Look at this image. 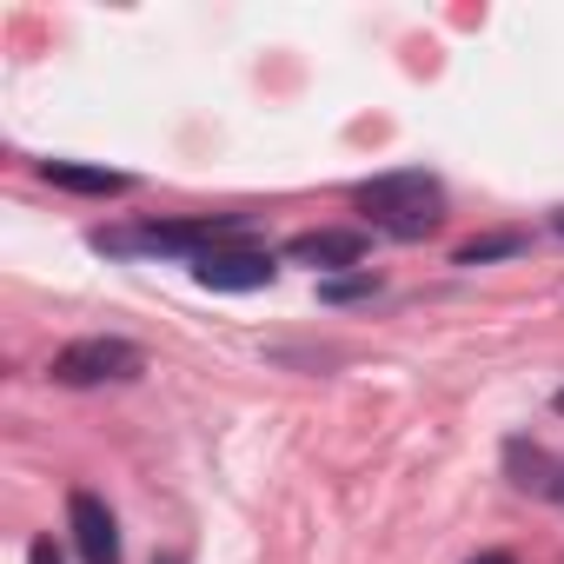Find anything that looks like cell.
Masks as SVG:
<instances>
[{"label": "cell", "instance_id": "30bf717a", "mask_svg": "<svg viewBox=\"0 0 564 564\" xmlns=\"http://www.w3.org/2000/svg\"><path fill=\"white\" fill-rule=\"evenodd\" d=\"M386 293V279L366 265V272H346V279H319V300L326 306H359V300H379Z\"/></svg>", "mask_w": 564, "mask_h": 564}, {"label": "cell", "instance_id": "5b68a950", "mask_svg": "<svg viewBox=\"0 0 564 564\" xmlns=\"http://www.w3.org/2000/svg\"><path fill=\"white\" fill-rule=\"evenodd\" d=\"M67 531H74V551L80 564H120V518L100 491H67Z\"/></svg>", "mask_w": 564, "mask_h": 564}, {"label": "cell", "instance_id": "9c48e42d", "mask_svg": "<svg viewBox=\"0 0 564 564\" xmlns=\"http://www.w3.org/2000/svg\"><path fill=\"white\" fill-rule=\"evenodd\" d=\"M518 252H531V232H524V226H505V232L465 239V246L452 252V265H491V259H518Z\"/></svg>", "mask_w": 564, "mask_h": 564}, {"label": "cell", "instance_id": "52a82bcc", "mask_svg": "<svg viewBox=\"0 0 564 564\" xmlns=\"http://www.w3.org/2000/svg\"><path fill=\"white\" fill-rule=\"evenodd\" d=\"M47 186H61V193H80V199H127L140 180L133 173H113V166H87V160H41L34 166Z\"/></svg>", "mask_w": 564, "mask_h": 564}, {"label": "cell", "instance_id": "5bb4252c", "mask_svg": "<svg viewBox=\"0 0 564 564\" xmlns=\"http://www.w3.org/2000/svg\"><path fill=\"white\" fill-rule=\"evenodd\" d=\"M153 564H180V557H153Z\"/></svg>", "mask_w": 564, "mask_h": 564}, {"label": "cell", "instance_id": "4fadbf2b", "mask_svg": "<svg viewBox=\"0 0 564 564\" xmlns=\"http://www.w3.org/2000/svg\"><path fill=\"white\" fill-rule=\"evenodd\" d=\"M551 232H557V239H564V206H557V213H551Z\"/></svg>", "mask_w": 564, "mask_h": 564}, {"label": "cell", "instance_id": "2e32d148", "mask_svg": "<svg viewBox=\"0 0 564 564\" xmlns=\"http://www.w3.org/2000/svg\"><path fill=\"white\" fill-rule=\"evenodd\" d=\"M557 505H564V478H557Z\"/></svg>", "mask_w": 564, "mask_h": 564}, {"label": "cell", "instance_id": "9a60e30c", "mask_svg": "<svg viewBox=\"0 0 564 564\" xmlns=\"http://www.w3.org/2000/svg\"><path fill=\"white\" fill-rule=\"evenodd\" d=\"M551 405H557V412H564V392H557V399H551Z\"/></svg>", "mask_w": 564, "mask_h": 564}, {"label": "cell", "instance_id": "8992f818", "mask_svg": "<svg viewBox=\"0 0 564 564\" xmlns=\"http://www.w3.org/2000/svg\"><path fill=\"white\" fill-rule=\"evenodd\" d=\"M366 252H372V232H366V226H313V232H300V239L286 246V259H300V265H319V272L359 265Z\"/></svg>", "mask_w": 564, "mask_h": 564}, {"label": "cell", "instance_id": "277c9868", "mask_svg": "<svg viewBox=\"0 0 564 564\" xmlns=\"http://www.w3.org/2000/svg\"><path fill=\"white\" fill-rule=\"evenodd\" d=\"M193 279L206 293H265L279 279V259L265 246H219V252L193 259Z\"/></svg>", "mask_w": 564, "mask_h": 564}, {"label": "cell", "instance_id": "7a4b0ae2", "mask_svg": "<svg viewBox=\"0 0 564 564\" xmlns=\"http://www.w3.org/2000/svg\"><path fill=\"white\" fill-rule=\"evenodd\" d=\"M352 206L372 219V232L386 239H432L445 226V186L425 166H399V173H372L352 186Z\"/></svg>", "mask_w": 564, "mask_h": 564}, {"label": "cell", "instance_id": "6da1fadb", "mask_svg": "<svg viewBox=\"0 0 564 564\" xmlns=\"http://www.w3.org/2000/svg\"><path fill=\"white\" fill-rule=\"evenodd\" d=\"M246 213H219V219H140V226H100L87 246L107 259H206L219 246L246 239Z\"/></svg>", "mask_w": 564, "mask_h": 564}, {"label": "cell", "instance_id": "ba28073f", "mask_svg": "<svg viewBox=\"0 0 564 564\" xmlns=\"http://www.w3.org/2000/svg\"><path fill=\"white\" fill-rule=\"evenodd\" d=\"M505 471H511V485H518V491H531V498H557L564 458H551V452H544V445H531V438H505Z\"/></svg>", "mask_w": 564, "mask_h": 564}, {"label": "cell", "instance_id": "3957f363", "mask_svg": "<svg viewBox=\"0 0 564 564\" xmlns=\"http://www.w3.org/2000/svg\"><path fill=\"white\" fill-rule=\"evenodd\" d=\"M140 372H147V352L133 339H113V333L61 346L54 366H47V379L54 386H74V392H87V386H133Z\"/></svg>", "mask_w": 564, "mask_h": 564}, {"label": "cell", "instance_id": "7c38bea8", "mask_svg": "<svg viewBox=\"0 0 564 564\" xmlns=\"http://www.w3.org/2000/svg\"><path fill=\"white\" fill-rule=\"evenodd\" d=\"M465 564H518L511 551H478V557H465Z\"/></svg>", "mask_w": 564, "mask_h": 564}, {"label": "cell", "instance_id": "8fae6325", "mask_svg": "<svg viewBox=\"0 0 564 564\" xmlns=\"http://www.w3.org/2000/svg\"><path fill=\"white\" fill-rule=\"evenodd\" d=\"M28 564H61V551H54V538H34V544H28Z\"/></svg>", "mask_w": 564, "mask_h": 564}]
</instances>
